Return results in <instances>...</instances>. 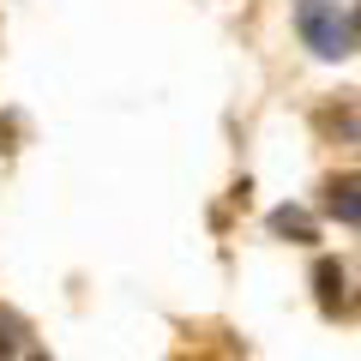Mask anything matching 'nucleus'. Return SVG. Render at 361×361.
<instances>
[{
  "instance_id": "1",
  "label": "nucleus",
  "mask_w": 361,
  "mask_h": 361,
  "mask_svg": "<svg viewBox=\"0 0 361 361\" xmlns=\"http://www.w3.org/2000/svg\"><path fill=\"white\" fill-rule=\"evenodd\" d=\"M301 37H307V49L325 54V61L349 54V25L325 6V0H301Z\"/></svg>"
},
{
  "instance_id": "2",
  "label": "nucleus",
  "mask_w": 361,
  "mask_h": 361,
  "mask_svg": "<svg viewBox=\"0 0 361 361\" xmlns=\"http://www.w3.org/2000/svg\"><path fill=\"white\" fill-rule=\"evenodd\" d=\"M313 289H319V307H337V301H343V271H337L331 259H319V265H313Z\"/></svg>"
},
{
  "instance_id": "3",
  "label": "nucleus",
  "mask_w": 361,
  "mask_h": 361,
  "mask_svg": "<svg viewBox=\"0 0 361 361\" xmlns=\"http://www.w3.org/2000/svg\"><path fill=\"white\" fill-rule=\"evenodd\" d=\"M331 217H343V223H361V180H343V187H331Z\"/></svg>"
},
{
  "instance_id": "4",
  "label": "nucleus",
  "mask_w": 361,
  "mask_h": 361,
  "mask_svg": "<svg viewBox=\"0 0 361 361\" xmlns=\"http://www.w3.org/2000/svg\"><path fill=\"white\" fill-rule=\"evenodd\" d=\"M271 229H277V235H295V241H313V223L307 217H301V211H271Z\"/></svg>"
},
{
  "instance_id": "5",
  "label": "nucleus",
  "mask_w": 361,
  "mask_h": 361,
  "mask_svg": "<svg viewBox=\"0 0 361 361\" xmlns=\"http://www.w3.org/2000/svg\"><path fill=\"white\" fill-rule=\"evenodd\" d=\"M6 355H18V325L13 319H0V361Z\"/></svg>"
},
{
  "instance_id": "6",
  "label": "nucleus",
  "mask_w": 361,
  "mask_h": 361,
  "mask_svg": "<svg viewBox=\"0 0 361 361\" xmlns=\"http://www.w3.org/2000/svg\"><path fill=\"white\" fill-rule=\"evenodd\" d=\"M30 361H49V355H30Z\"/></svg>"
}]
</instances>
